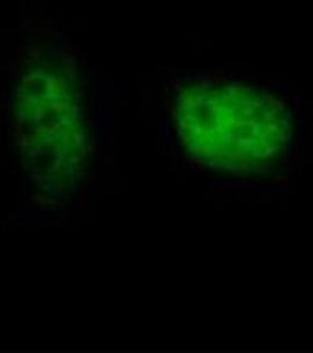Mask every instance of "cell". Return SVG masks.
Here are the masks:
<instances>
[{
	"label": "cell",
	"instance_id": "obj_1",
	"mask_svg": "<svg viewBox=\"0 0 313 353\" xmlns=\"http://www.w3.org/2000/svg\"><path fill=\"white\" fill-rule=\"evenodd\" d=\"M13 118L21 163L33 188L45 201L68 197L84 174L90 151L72 70L50 58L28 65L17 85Z\"/></svg>",
	"mask_w": 313,
	"mask_h": 353
},
{
	"label": "cell",
	"instance_id": "obj_2",
	"mask_svg": "<svg viewBox=\"0 0 313 353\" xmlns=\"http://www.w3.org/2000/svg\"><path fill=\"white\" fill-rule=\"evenodd\" d=\"M178 133L194 158L228 171H248L284 149L291 132L284 105L243 85L194 84L174 106Z\"/></svg>",
	"mask_w": 313,
	"mask_h": 353
}]
</instances>
